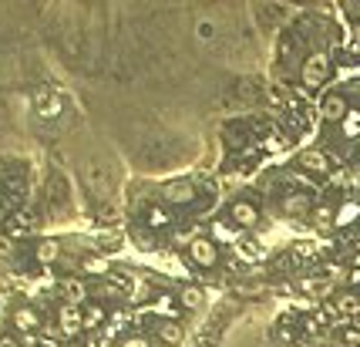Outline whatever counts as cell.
Segmentation results:
<instances>
[{
  "instance_id": "cell-16",
  "label": "cell",
  "mask_w": 360,
  "mask_h": 347,
  "mask_svg": "<svg viewBox=\"0 0 360 347\" xmlns=\"http://www.w3.org/2000/svg\"><path fill=\"white\" fill-rule=\"evenodd\" d=\"M81 313H84V330H95L98 324H105V317H108V310L101 307V304H84Z\"/></svg>"
},
{
  "instance_id": "cell-1",
  "label": "cell",
  "mask_w": 360,
  "mask_h": 347,
  "mask_svg": "<svg viewBox=\"0 0 360 347\" xmlns=\"http://www.w3.org/2000/svg\"><path fill=\"white\" fill-rule=\"evenodd\" d=\"M189 260L199 267V270H216L219 267V260H223V250H219V239H212V236H192L189 246Z\"/></svg>"
},
{
  "instance_id": "cell-4",
  "label": "cell",
  "mask_w": 360,
  "mask_h": 347,
  "mask_svg": "<svg viewBox=\"0 0 360 347\" xmlns=\"http://www.w3.org/2000/svg\"><path fill=\"white\" fill-rule=\"evenodd\" d=\"M300 77H303L306 88H320L330 81V58L323 51H313L303 58V68H300Z\"/></svg>"
},
{
  "instance_id": "cell-17",
  "label": "cell",
  "mask_w": 360,
  "mask_h": 347,
  "mask_svg": "<svg viewBox=\"0 0 360 347\" xmlns=\"http://www.w3.org/2000/svg\"><path fill=\"white\" fill-rule=\"evenodd\" d=\"M333 206H317V209L310 212V223L317 226V230H333Z\"/></svg>"
},
{
  "instance_id": "cell-5",
  "label": "cell",
  "mask_w": 360,
  "mask_h": 347,
  "mask_svg": "<svg viewBox=\"0 0 360 347\" xmlns=\"http://www.w3.org/2000/svg\"><path fill=\"white\" fill-rule=\"evenodd\" d=\"M350 112V98L343 95V91H327L320 101V115L323 121H330V125H340L343 118Z\"/></svg>"
},
{
  "instance_id": "cell-21",
  "label": "cell",
  "mask_w": 360,
  "mask_h": 347,
  "mask_svg": "<svg viewBox=\"0 0 360 347\" xmlns=\"http://www.w3.org/2000/svg\"><path fill=\"white\" fill-rule=\"evenodd\" d=\"M118 347H155L152 337H145V334H128V337H121Z\"/></svg>"
},
{
  "instance_id": "cell-23",
  "label": "cell",
  "mask_w": 360,
  "mask_h": 347,
  "mask_svg": "<svg viewBox=\"0 0 360 347\" xmlns=\"http://www.w3.org/2000/svg\"><path fill=\"white\" fill-rule=\"evenodd\" d=\"M350 283H360V253L354 256V263H350Z\"/></svg>"
},
{
  "instance_id": "cell-20",
  "label": "cell",
  "mask_w": 360,
  "mask_h": 347,
  "mask_svg": "<svg viewBox=\"0 0 360 347\" xmlns=\"http://www.w3.org/2000/svg\"><path fill=\"white\" fill-rule=\"evenodd\" d=\"M38 115H40V118H57V115H61V101H57L54 95L47 98L44 91H40V108H38Z\"/></svg>"
},
{
  "instance_id": "cell-7",
  "label": "cell",
  "mask_w": 360,
  "mask_h": 347,
  "mask_svg": "<svg viewBox=\"0 0 360 347\" xmlns=\"http://www.w3.org/2000/svg\"><path fill=\"white\" fill-rule=\"evenodd\" d=\"M297 165L310 175H327L330 172V155L320 152V149H303V152L297 155Z\"/></svg>"
},
{
  "instance_id": "cell-14",
  "label": "cell",
  "mask_w": 360,
  "mask_h": 347,
  "mask_svg": "<svg viewBox=\"0 0 360 347\" xmlns=\"http://www.w3.org/2000/svg\"><path fill=\"white\" fill-rule=\"evenodd\" d=\"M179 304L186 310H202V304H206V293L199 287H182L179 290Z\"/></svg>"
},
{
  "instance_id": "cell-8",
  "label": "cell",
  "mask_w": 360,
  "mask_h": 347,
  "mask_svg": "<svg viewBox=\"0 0 360 347\" xmlns=\"http://www.w3.org/2000/svg\"><path fill=\"white\" fill-rule=\"evenodd\" d=\"M172 223H175V212H172L165 202H155V206L145 209V226H149V230H155V232L172 230Z\"/></svg>"
},
{
  "instance_id": "cell-10",
  "label": "cell",
  "mask_w": 360,
  "mask_h": 347,
  "mask_svg": "<svg viewBox=\"0 0 360 347\" xmlns=\"http://www.w3.org/2000/svg\"><path fill=\"white\" fill-rule=\"evenodd\" d=\"M357 219H360V199H347L333 212V230H350Z\"/></svg>"
},
{
  "instance_id": "cell-24",
  "label": "cell",
  "mask_w": 360,
  "mask_h": 347,
  "mask_svg": "<svg viewBox=\"0 0 360 347\" xmlns=\"http://www.w3.org/2000/svg\"><path fill=\"white\" fill-rule=\"evenodd\" d=\"M0 347H20L14 334H0Z\"/></svg>"
},
{
  "instance_id": "cell-15",
  "label": "cell",
  "mask_w": 360,
  "mask_h": 347,
  "mask_svg": "<svg viewBox=\"0 0 360 347\" xmlns=\"http://www.w3.org/2000/svg\"><path fill=\"white\" fill-rule=\"evenodd\" d=\"M283 212L286 216H310V202H306V195L303 193H293V195H286L283 199Z\"/></svg>"
},
{
  "instance_id": "cell-12",
  "label": "cell",
  "mask_w": 360,
  "mask_h": 347,
  "mask_svg": "<svg viewBox=\"0 0 360 347\" xmlns=\"http://www.w3.org/2000/svg\"><path fill=\"white\" fill-rule=\"evenodd\" d=\"M34 256H38V263L51 267V263L61 260V243H57V239H40L38 246H34Z\"/></svg>"
},
{
  "instance_id": "cell-25",
  "label": "cell",
  "mask_w": 360,
  "mask_h": 347,
  "mask_svg": "<svg viewBox=\"0 0 360 347\" xmlns=\"http://www.w3.org/2000/svg\"><path fill=\"white\" fill-rule=\"evenodd\" d=\"M357 158H360V142H357Z\"/></svg>"
},
{
  "instance_id": "cell-18",
  "label": "cell",
  "mask_w": 360,
  "mask_h": 347,
  "mask_svg": "<svg viewBox=\"0 0 360 347\" xmlns=\"http://www.w3.org/2000/svg\"><path fill=\"white\" fill-rule=\"evenodd\" d=\"M64 304H71V307H81V304H84V283H81V280H68V283H64Z\"/></svg>"
},
{
  "instance_id": "cell-19",
  "label": "cell",
  "mask_w": 360,
  "mask_h": 347,
  "mask_svg": "<svg viewBox=\"0 0 360 347\" xmlns=\"http://www.w3.org/2000/svg\"><path fill=\"white\" fill-rule=\"evenodd\" d=\"M300 287L306 293H313V297H327L333 290V280H327V276H320V280H300Z\"/></svg>"
},
{
  "instance_id": "cell-3",
  "label": "cell",
  "mask_w": 360,
  "mask_h": 347,
  "mask_svg": "<svg viewBox=\"0 0 360 347\" xmlns=\"http://www.w3.org/2000/svg\"><path fill=\"white\" fill-rule=\"evenodd\" d=\"M226 219L236 226V230H256L260 219H263V212H260V206H256L253 199H232Z\"/></svg>"
},
{
  "instance_id": "cell-2",
  "label": "cell",
  "mask_w": 360,
  "mask_h": 347,
  "mask_svg": "<svg viewBox=\"0 0 360 347\" xmlns=\"http://www.w3.org/2000/svg\"><path fill=\"white\" fill-rule=\"evenodd\" d=\"M158 195H162V202L169 209H175V206H192L199 199V189H195L192 179H169V182H162Z\"/></svg>"
},
{
  "instance_id": "cell-22",
  "label": "cell",
  "mask_w": 360,
  "mask_h": 347,
  "mask_svg": "<svg viewBox=\"0 0 360 347\" xmlns=\"http://www.w3.org/2000/svg\"><path fill=\"white\" fill-rule=\"evenodd\" d=\"M84 270L88 273H108V263H105V260H84Z\"/></svg>"
},
{
  "instance_id": "cell-13",
  "label": "cell",
  "mask_w": 360,
  "mask_h": 347,
  "mask_svg": "<svg viewBox=\"0 0 360 347\" xmlns=\"http://www.w3.org/2000/svg\"><path fill=\"white\" fill-rule=\"evenodd\" d=\"M340 135L347 138V142H360V108L357 105H350L347 118L340 121Z\"/></svg>"
},
{
  "instance_id": "cell-9",
  "label": "cell",
  "mask_w": 360,
  "mask_h": 347,
  "mask_svg": "<svg viewBox=\"0 0 360 347\" xmlns=\"http://www.w3.org/2000/svg\"><path fill=\"white\" fill-rule=\"evenodd\" d=\"M10 324H14V330H20V334H34V330L40 327V313L34 307H27V304H20V307H14V313H10Z\"/></svg>"
},
{
  "instance_id": "cell-11",
  "label": "cell",
  "mask_w": 360,
  "mask_h": 347,
  "mask_svg": "<svg viewBox=\"0 0 360 347\" xmlns=\"http://www.w3.org/2000/svg\"><path fill=\"white\" fill-rule=\"evenodd\" d=\"M152 334L158 337V341H162V344H169V347L182 344V327H179L175 320H155Z\"/></svg>"
},
{
  "instance_id": "cell-6",
  "label": "cell",
  "mask_w": 360,
  "mask_h": 347,
  "mask_svg": "<svg viewBox=\"0 0 360 347\" xmlns=\"http://www.w3.org/2000/svg\"><path fill=\"white\" fill-rule=\"evenodd\" d=\"M57 327H61L64 337H77V334L84 330V313H81V307L61 304V307H57Z\"/></svg>"
}]
</instances>
